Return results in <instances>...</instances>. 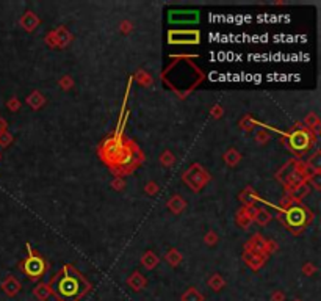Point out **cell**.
<instances>
[{
  "instance_id": "1",
  "label": "cell",
  "mask_w": 321,
  "mask_h": 301,
  "mask_svg": "<svg viewBox=\"0 0 321 301\" xmlns=\"http://www.w3.org/2000/svg\"><path fill=\"white\" fill-rule=\"evenodd\" d=\"M88 291V283L80 275L64 270L52 281V292L60 301H77Z\"/></svg>"
},
{
  "instance_id": "2",
  "label": "cell",
  "mask_w": 321,
  "mask_h": 301,
  "mask_svg": "<svg viewBox=\"0 0 321 301\" xmlns=\"http://www.w3.org/2000/svg\"><path fill=\"white\" fill-rule=\"evenodd\" d=\"M25 273L30 276V278H39L44 272V264L42 261H39L35 256H30V259L25 262Z\"/></svg>"
}]
</instances>
